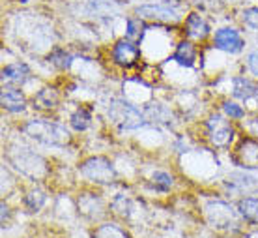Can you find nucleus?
Listing matches in <instances>:
<instances>
[{"label": "nucleus", "mask_w": 258, "mask_h": 238, "mask_svg": "<svg viewBox=\"0 0 258 238\" xmlns=\"http://www.w3.org/2000/svg\"><path fill=\"white\" fill-rule=\"evenodd\" d=\"M25 133L36 141L54 145V147H62L66 142H70V131L64 126L51 120H30L25 126Z\"/></svg>", "instance_id": "1"}, {"label": "nucleus", "mask_w": 258, "mask_h": 238, "mask_svg": "<svg viewBox=\"0 0 258 238\" xmlns=\"http://www.w3.org/2000/svg\"><path fill=\"white\" fill-rule=\"evenodd\" d=\"M228 186L236 187L238 192H256L258 189V182L256 178L252 176H247V174H232L228 178Z\"/></svg>", "instance_id": "14"}, {"label": "nucleus", "mask_w": 258, "mask_h": 238, "mask_svg": "<svg viewBox=\"0 0 258 238\" xmlns=\"http://www.w3.org/2000/svg\"><path fill=\"white\" fill-rule=\"evenodd\" d=\"M30 77V70L28 66L23 64V62H15V64H10L2 70V83L8 84V86H19Z\"/></svg>", "instance_id": "9"}, {"label": "nucleus", "mask_w": 258, "mask_h": 238, "mask_svg": "<svg viewBox=\"0 0 258 238\" xmlns=\"http://www.w3.org/2000/svg\"><path fill=\"white\" fill-rule=\"evenodd\" d=\"M243 21H245V25H249L251 28L258 30V8H249L243 12Z\"/></svg>", "instance_id": "25"}, {"label": "nucleus", "mask_w": 258, "mask_h": 238, "mask_svg": "<svg viewBox=\"0 0 258 238\" xmlns=\"http://www.w3.org/2000/svg\"><path fill=\"white\" fill-rule=\"evenodd\" d=\"M6 216H8V206L2 203V221H6Z\"/></svg>", "instance_id": "27"}, {"label": "nucleus", "mask_w": 258, "mask_h": 238, "mask_svg": "<svg viewBox=\"0 0 258 238\" xmlns=\"http://www.w3.org/2000/svg\"><path fill=\"white\" fill-rule=\"evenodd\" d=\"M142 32H144V25H142L141 17L139 19H129L127 21V39L131 41H137V39L142 38Z\"/></svg>", "instance_id": "21"}, {"label": "nucleus", "mask_w": 258, "mask_h": 238, "mask_svg": "<svg viewBox=\"0 0 258 238\" xmlns=\"http://www.w3.org/2000/svg\"><path fill=\"white\" fill-rule=\"evenodd\" d=\"M90 111L84 109V107H81V109H77L73 115H71V126L77 129V131H84V129L90 126Z\"/></svg>", "instance_id": "17"}, {"label": "nucleus", "mask_w": 258, "mask_h": 238, "mask_svg": "<svg viewBox=\"0 0 258 238\" xmlns=\"http://www.w3.org/2000/svg\"><path fill=\"white\" fill-rule=\"evenodd\" d=\"M84 178H88L92 182H99V184H107L114 178V169L110 165L109 160L105 158H90L83 163L81 167Z\"/></svg>", "instance_id": "3"}, {"label": "nucleus", "mask_w": 258, "mask_h": 238, "mask_svg": "<svg viewBox=\"0 0 258 238\" xmlns=\"http://www.w3.org/2000/svg\"><path fill=\"white\" fill-rule=\"evenodd\" d=\"M208 218L213 227H226L230 225V221H234V212L225 203H212L208 206Z\"/></svg>", "instance_id": "10"}, {"label": "nucleus", "mask_w": 258, "mask_h": 238, "mask_svg": "<svg viewBox=\"0 0 258 238\" xmlns=\"http://www.w3.org/2000/svg\"><path fill=\"white\" fill-rule=\"evenodd\" d=\"M174 60L178 64L185 66V68H191L197 60V51H195L193 43L191 41H181L174 53Z\"/></svg>", "instance_id": "13"}, {"label": "nucleus", "mask_w": 258, "mask_h": 238, "mask_svg": "<svg viewBox=\"0 0 258 238\" xmlns=\"http://www.w3.org/2000/svg\"><path fill=\"white\" fill-rule=\"evenodd\" d=\"M49 60H51L58 70H68L71 66V55H68L64 49H54V51L49 55Z\"/></svg>", "instance_id": "19"}, {"label": "nucleus", "mask_w": 258, "mask_h": 238, "mask_svg": "<svg viewBox=\"0 0 258 238\" xmlns=\"http://www.w3.org/2000/svg\"><path fill=\"white\" fill-rule=\"evenodd\" d=\"M247 64H249L252 73L258 75V53H251V55L247 57Z\"/></svg>", "instance_id": "26"}, {"label": "nucleus", "mask_w": 258, "mask_h": 238, "mask_svg": "<svg viewBox=\"0 0 258 238\" xmlns=\"http://www.w3.org/2000/svg\"><path fill=\"white\" fill-rule=\"evenodd\" d=\"M34 103H36L38 107H47V109H52V107L58 103V94L52 90V88H43V90L36 96Z\"/></svg>", "instance_id": "18"}, {"label": "nucleus", "mask_w": 258, "mask_h": 238, "mask_svg": "<svg viewBox=\"0 0 258 238\" xmlns=\"http://www.w3.org/2000/svg\"><path fill=\"white\" fill-rule=\"evenodd\" d=\"M256 94V86L245 77L234 79V96L241 98V100H249L251 96Z\"/></svg>", "instance_id": "16"}, {"label": "nucleus", "mask_w": 258, "mask_h": 238, "mask_svg": "<svg viewBox=\"0 0 258 238\" xmlns=\"http://www.w3.org/2000/svg\"><path fill=\"white\" fill-rule=\"evenodd\" d=\"M0 102H2V107L6 111H10V113H21L26 105L23 92L19 88H15V86H4Z\"/></svg>", "instance_id": "11"}, {"label": "nucleus", "mask_w": 258, "mask_h": 238, "mask_svg": "<svg viewBox=\"0 0 258 238\" xmlns=\"http://www.w3.org/2000/svg\"><path fill=\"white\" fill-rule=\"evenodd\" d=\"M234 161L243 169H258V142L252 139H243L236 148Z\"/></svg>", "instance_id": "7"}, {"label": "nucleus", "mask_w": 258, "mask_h": 238, "mask_svg": "<svg viewBox=\"0 0 258 238\" xmlns=\"http://www.w3.org/2000/svg\"><path fill=\"white\" fill-rule=\"evenodd\" d=\"M109 116L110 120L122 129H135L144 124L141 111L133 107V105H129V103L122 102V100H114V102L110 103Z\"/></svg>", "instance_id": "2"}, {"label": "nucleus", "mask_w": 258, "mask_h": 238, "mask_svg": "<svg viewBox=\"0 0 258 238\" xmlns=\"http://www.w3.org/2000/svg\"><path fill=\"white\" fill-rule=\"evenodd\" d=\"M94 238H129V236L122 229H118L116 225H103L97 229Z\"/></svg>", "instance_id": "20"}, {"label": "nucleus", "mask_w": 258, "mask_h": 238, "mask_svg": "<svg viewBox=\"0 0 258 238\" xmlns=\"http://www.w3.org/2000/svg\"><path fill=\"white\" fill-rule=\"evenodd\" d=\"M43 203H45V195H43L41 192H32L28 197H26V206H28L30 210H38V208H41Z\"/></svg>", "instance_id": "23"}, {"label": "nucleus", "mask_w": 258, "mask_h": 238, "mask_svg": "<svg viewBox=\"0 0 258 238\" xmlns=\"http://www.w3.org/2000/svg\"><path fill=\"white\" fill-rule=\"evenodd\" d=\"M185 30H187L189 38L204 39L210 34V26H208V23L200 17L199 13H191L187 21H185Z\"/></svg>", "instance_id": "12"}, {"label": "nucleus", "mask_w": 258, "mask_h": 238, "mask_svg": "<svg viewBox=\"0 0 258 238\" xmlns=\"http://www.w3.org/2000/svg\"><path fill=\"white\" fill-rule=\"evenodd\" d=\"M112 58H114V62L123 68H131V66H135L139 62V58H141V49L137 47L135 41H131V39H122V41H118L114 49H112Z\"/></svg>", "instance_id": "5"}, {"label": "nucleus", "mask_w": 258, "mask_h": 238, "mask_svg": "<svg viewBox=\"0 0 258 238\" xmlns=\"http://www.w3.org/2000/svg\"><path fill=\"white\" fill-rule=\"evenodd\" d=\"M210 139L215 147H228L234 139V129L230 128V124L226 122L223 116L215 115L210 118Z\"/></svg>", "instance_id": "4"}, {"label": "nucleus", "mask_w": 258, "mask_h": 238, "mask_svg": "<svg viewBox=\"0 0 258 238\" xmlns=\"http://www.w3.org/2000/svg\"><path fill=\"white\" fill-rule=\"evenodd\" d=\"M137 15L152 21H165V23H174V21H178V15H176L174 10L167 6H152V4L141 6L137 8Z\"/></svg>", "instance_id": "8"}, {"label": "nucleus", "mask_w": 258, "mask_h": 238, "mask_svg": "<svg viewBox=\"0 0 258 238\" xmlns=\"http://www.w3.org/2000/svg\"><path fill=\"white\" fill-rule=\"evenodd\" d=\"M239 214L251 221V223H258V199H252V197H245V199L239 201Z\"/></svg>", "instance_id": "15"}, {"label": "nucleus", "mask_w": 258, "mask_h": 238, "mask_svg": "<svg viewBox=\"0 0 258 238\" xmlns=\"http://www.w3.org/2000/svg\"><path fill=\"white\" fill-rule=\"evenodd\" d=\"M223 109H225L226 116H230V118H243V116H245V111L234 102H226L225 105H223Z\"/></svg>", "instance_id": "24"}, {"label": "nucleus", "mask_w": 258, "mask_h": 238, "mask_svg": "<svg viewBox=\"0 0 258 238\" xmlns=\"http://www.w3.org/2000/svg\"><path fill=\"white\" fill-rule=\"evenodd\" d=\"M152 182H154L155 187H159V189H163V192H167L168 187L172 186V176H168L167 173H154Z\"/></svg>", "instance_id": "22"}, {"label": "nucleus", "mask_w": 258, "mask_h": 238, "mask_svg": "<svg viewBox=\"0 0 258 238\" xmlns=\"http://www.w3.org/2000/svg\"><path fill=\"white\" fill-rule=\"evenodd\" d=\"M213 43L217 49L221 51H226V53H239L245 45V41L243 38L239 36L238 30H234V28H219L217 32H215V38H213Z\"/></svg>", "instance_id": "6"}]
</instances>
